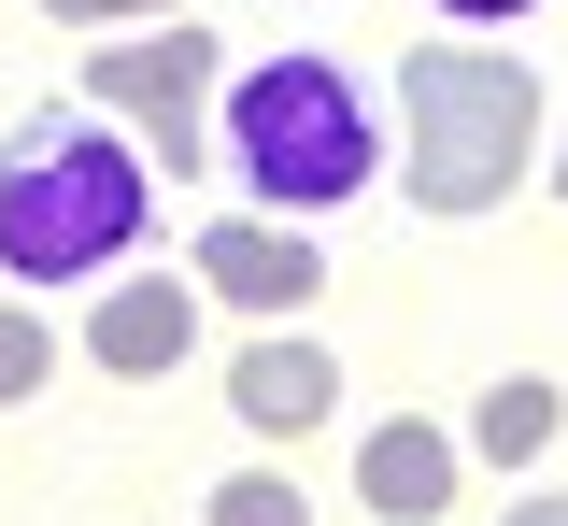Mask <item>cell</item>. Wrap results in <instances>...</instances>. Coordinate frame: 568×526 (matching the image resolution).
<instances>
[{
  "instance_id": "6da1fadb",
  "label": "cell",
  "mask_w": 568,
  "mask_h": 526,
  "mask_svg": "<svg viewBox=\"0 0 568 526\" xmlns=\"http://www.w3.org/2000/svg\"><path fill=\"white\" fill-rule=\"evenodd\" d=\"M156 227V156L100 100H29L0 129V271L14 285H100Z\"/></svg>"
},
{
  "instance_id": "7a4b0ae2",
  "label": "cell",
  "mask_w": 568,
  "mask_h": 526,
  "mask_svg": "<svg viewBox=\"0 0 568 526\" xmlns=\"http://www.w3.org/2000/svg\"><path fill=\"white\" fill-rule=\"evenodd\" d=\"M213 171H242L256 214H342L384 171V114L342 58H256L213 100Z\"/></svg>"
},
{
  "instance_id": "3957f363",
  "label": "cell",
  "mask_w": 568,
  "mask_h": 526,
  "mask_svg": "<svg viewBox=\"0 0 568 526\" xmlns=\"http://www.w3.org/2000/svg\"><path fill=\"white\" fill-rule=\"evenodd\" d=\"M540 156V72L511 43H398V185L426 214H497Z\"/></svg>"
},
{
  "instance_id": "277c9868",
  "label": "cell",
  "mask_w": 568,
  "mask_h": 526,
  "mask_svg": "<svg viewBox=\"0 0 568 526\" xmlns=\"http://www.w3.org/2000/svg\"><path fill=\"white\" fill-rule=\"evenodd\" d=\"M85 100L129 129L171 185L185 171H213V100H227V58H213V29L200 14H171V29H129V43H100L85 58Z\"/></svg>"
},
{
  "instance_id": "5b68a950",
  "label": "cell",
  "mask_w": 568,
  "mask_h": 526,
  "mask_svg": "<svg viewBox=\"0 0 568 526\" xmlns=\"http://www.w3.org/2000/svg\"><path fill=\"white\" fill-rule=\"evenodd\" d=\"M200 271H213V300H242V313H298L313 285H327V256L298 242V214H213Z\"/></svg>"
},
{
  "instance_id": "8992f818",
  "label": "cell",
  "mask_w": 568,
  "mask_h": 526,
  "mask_svg": "<svg viewBox=\"0 0 568 526\" xmlns=\"http://www.w3.org/2000/svg\"><path fill=\"white\" fill-rule=\"evenodd\" d=\"M185 342H200V300H185V285H171V271H129V285H100V300H85V356H100V371H185Z\"/></svg>"
},
{
  "instance_id": "52a82bcc",
  "label": "cell",
  "mask_w": 568,
  "mask_h": 526,
  "mask_svg": "<svg viewBox=\"0 0 568 526\" xmlns=\"http://www.w3.org/2000/svg\"><path fill=\"white\" fill-rule=\"evenodd\" d=\"M355 498H369L384 526H426L440 498H455V442H440V427H413V413H398V427H369V455H355Z\"/></svg>"
},
{
  "instance_id": "ba28073f",
  "label": "cell",
  "mask_w": 568,
  "mask_h": 526,
  "mask_svg": "<svg viewBox=\"0 0 568 526\" xmlns=\"http://www.w3.org/2000/svg\"><path fill=\"white\" fill-rule=\"evenodd\" d=\"M227 398L256 413V427H313L327 398H342V371H327V342H242V371H227Z\"/></svg>"
},
{
  "instance_id": "9c48e42d",
  "label": "cell",
  "mask_w": 568,
  "mask_h": 526,
  "mask_svg": "<svg viewBox=\"0 0 568 526\" xmlns=\"http://www.w3.org/2000/svg\"><path fill=\"white\" fill-rule=\"evenodd\" d=\"M469 442H484L497 469H526V455L555 442V384H540V371H511V384H484V413H469Z\"/></svg>"
},
{
  "instance_id": "30bf717a",
  "label": "cell",
  "mask_w": 568,
  "mask_h": 526,
  "mask_svg": "<svg viewBox=\"0 0 568 526\" xmlns=\"http://www.w3.org/2000/svg\"><path fill=\"white\" fill-rule=\"evenodd\" d=\"M43 384H58V342H43V313H29V300H0V413H14V398H43Z\"/></svg>"
},
{
  "instance_id": "8fae6325",
  "label": "cell",
  "mask_w": 568,
  "mask_h": 526,
  "mask_svg": "<svg viewBox=\"0 0 568 526\" xmlns=\"http://www.w3.org/2000/svg\"><path fill=\"white\" fill-rule=\"evenodd\" d=\"M213 526H313V498H298L284 469H227V484H213Z\"/></svg>"
},
{
  "instance_id": "7c38bea8",
  "label": "cell",
  "mask_w": 568,
  "mask_h": 526,
  "mask_svg": "<svg viewBox=\"0 0 568 526\" xmlns=\"http://www.w3.org/2000/svg\"><path fill=\"white\" fill-rule=\"evenodd\" d=\"M43 14H71V29H171L185 0H43Z\"/></svg>"
},
{
  "instance_id": "4fadbf2b",
  "label": "cell",
  "mask_w": 568,
  "mask_h": 526,
  "mask_svg": "<svg viewBox=\"0 0 568 526\" xmlns=\"http://www.w3.org/2000/svg\"><path fill=\"white\" fill-rule=\"evenodd\" d=\"M426 14H440V29H526L540 0H426Z\"/></svg>"
},
{
  "instance_id": "5bb4252c",
  "label": "cell",
  "mask_w": 568,
  "mask_h": 526,
  "mask_svg": "<svg viewBox=\"0 0 568 526\" xmlns=\"http://www.w3.org/2000/svg\"><path fill=\"white\" fill-rule=\"evenodd\" d=\"M497 526H568V484H540V498H511Z\"/></svg>"
},
{
  "instance_id": "9a60e30c",
  "label": "cell",
  "mask_w": 568,
  "mask_h": 526,
  "mask_svg": "<svg viewBox=\"0 0 568 526\" xmlns=\"http://www.w3.org/2000/svg\"><path fill=\"white\" fill-rule=\"evenodd\" d=\"M555 200H568V156H555Z\"/></svg>"
}]
</instances>
